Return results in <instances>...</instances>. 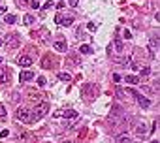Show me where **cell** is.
<instances>
[{
	"mask_svg": "<svg viewBox=\"0 0 160 143\" xmlns=\"http://www.w3.org/2000/svg\"><path fill=\"white\" fill-rule=\"evenodd\" d=\"M96 96H98V87H96L94 83H85V85L81 87V98H85V100H94Z\"/></svg>",
	"mask_w": 160,
	"mask_h": 143,
	"instance_id": "6da1fadb",
	"label": "cell"
},
{
	"mask_svg": "<svg viewBox=\"0 0 160 143\" xmlns=\"http://www.w3.org/2000/svg\"><path fill=\"white\" fill-rule=\"evenodd\" d=\"M15 117H17L19 122H25V124H29V122L34 121V115H32V111L25 109V107H19L17 113H15Z\"/></svg>",
	"mask_w": 160,
	"mask_h": 143,
	"instance_id": "7a4b0ae2",
	"label": "cell"
},
{
	"mask_svg": "<svg viewBox=\"0 0 160 143\" xmlns=\"http://www.w3.org/2000/svg\"><path fill=\"white\" fill-rule=\"evenodd\" d=\"M126 92H128V94H130V96H132V98H134V100H136V102H138V104H139V106H141V107H149V106H151V102H149V98H145V96H141V94H139V92H138V90H136V89H130V87H128V89H126Z\"/></svg>",
	"mask_w": 160,
	"mask_h": 143,
	"instance_id": "3957f363",
	"label": "cell"
},
{
	"mask_svg": "<svg viewBox=\"0 0 160 143\" xmlns=\"http://www.w3.org/2000/svg\"><path fill=\"white\" fill-rule=\"evenodd\" d=\"M47 111H49V102L42 100V102H38V104H36L34 111H32V115H34V119H40V117H43Z\"/></svg>",
	"mask_w": 160,
	"mask_h": 143,
	"instance_id": "277c9868",
	"label": "cell"
},
{
	"mask_svg": "<svg viewBox=\"0 0 160 143\" xmlns=\"http://www.w3.org/2000/svg\"><path fill=\"white\" fill-rule=\"evenodd\" d=\"M6 43L10 49H15V47H19V43H21V36L19 34H8L6 36Z\"/></svg>",
	"mask_w": 160,
	"mask_h": 143,
	"instance_id": "5b68a950",
	"label": "cell"
},
{
	"mask_svg": "<svg viewBox=\"0 0 160 143\" xmlns=\"http://www.w3.org/2000/svg\"><path fill=\"white\" fill-rule=\"evenodd\" d=\"M125 117V109H122V106L115 104L113 107H111V113H109V121H115V119H121Z\"/></svg>",
	"mask_w": 160,
	"mask_h": 143,
	"instance_id": "8992f818",
	"label": "cell"
},
{
	"mask_svg": "<svg viewBox=\"0 0 160 143\" xmlns=\"http://www.w3.org/2000/svg\"><path fill=\"white\" fill-rule=\"evenodd\" d=\"M134 136L138 137V140H143V137H147V128L143 122H138V124L134 126Z\"/></svg>",
	"mask_w": 160,
	"mask_h": 143,
	"instance_id": "52a82bcc",
	"label": "cell"
},
{
	"mask_svg": "<svg viewBox=\"0 0 160 143\" xmlns=\"http://www.w3.org/2000/svg\"><path fill=\"white\" fill-rule=\"evenodd\" d=\"M66 66H70V68L81 66V57H77V55H70V57H66Z\"/></svg>",
	"mask_w": 160,
	"mask_h": 143,
	"instance_id": "ba28073f",
	"label": "cell"
},
{
	"mask_svg": "<svg viewBox=\"0 0 160 143\" xmlns=\"http://www.w3.org/2000/svg\"><path fill=\"white\" fill-rule=\"evenodd\" d=\"M19 141L21 143H36V137L30 132H19Z\"/></svg>",
	"mask_w": 160,
	"mask_h": 143,
	"instance_id": "9c48e42d",
	"label": "cell"
},
{
	"mask_svg": "<svg viewBox=\"0 0 160 143\" xmlns=\"http://www.w3.org/2000/svg\"><path fill=\"white\" fill-rule=\"evenodd\" d=\"M154 51H158V36L151 38L149 42V58H154Z\"/></svg>",
	"mask_w": 160,
	"mask_h": 143,
	"instance_id": "30bf717a",
	"label": "cell"
},
{
	"mask_svg": "<svg viewBox=\"0 0 160 143\" xmlns=\"http://www.w3.org/2000/svg\"><path fill=\"white\" fill-rule=\"evenodd\" d=\"M113 51L117 55H122V51H125V42H122L121 38H115L113 40Z\"/></svg>",
	"mask_w": 160,
	"mask_h": 143,
	"instance_id": "8fae6325",
	"label": "cell"
},
{
	"mask_svg": "<svg viewBox=\"0 0 160 143\" xmlns=\"http://www.w3.org/2000/svg\"><path fill=\"white\" fill-rule=\"evenodd\" d=\"M19 66H23V68H29V66H32V57H29V55H25V57H19Z\"/></svg>",
	"mask_w": 160,
	"mask_h": 143,
	"instance_id": "7c38bea8",
	"label": "cell"
},
{
	"mask_svg": "<svg viewBox=\"0 0 160 143\" xmlns=\"http://www.w3.org/2000/svg\"><path fill=\"white\" fill-rule=\"evenodd\" d=\"M29 98H30V100H34V104H38V102L43 100V98L40 96V92H38V90H34V89H29Z\"/></svg>",
	"mask_w": 160,
	"mask_h": 143,
	"instance_id": "4fadbf2b",
	"label": "cell"
},
{
	"mask_svg": "<svg viewBox=\"0 0 160 143\" xmlns=\"http://www.w3.org/2000/svg\"><path fill=\"white\" fill-rule=\"evenodd\" d=\"M0 83H10V70L0 68Z\"/></svg>",
	"mask_w": 160,
	"mask_h": 143,
	"instance_id": "5bb4252c",
	"label": "cell"
},
{
	"mask_svg": "<svg viewBox=\"0 0 160 143\" xmlns=\"http://www.w3.org/2000/svg\"><path fill=\"white\" fill-rule=\"evenodd\" d=\"M53 45H55V49H57V51H61V53H66V49H68V43H66V42H62V40L55 42Z\"/></svg>",
	"mask_w": 160,
	"mask_h": 143,
	"instance_id": "9a60e30c",
	"label": "cell"
},
{
	"mask_svg": "<svg viewBox=\"0 0 160 143\" xmlns=\"http://www.w3.org/2000/svg\"><path fill=\"white\" fill-rule=\"evenodd\" d=\"M32 77H34V72H21V74H19V79H21V81H30Z\"/></svg>",
	"mask_w": 160,
	"mask_h": 143,
	"instance_id": "2e32d148",
	"label": "cell"
},
{
	"mask_svg": "<svg viewBox=\"0 0 160 143\" xmlns=\"http://www.w3.org/2000/svg\"><path fill=\"white\" fill-rule=\"evenodd\" d=\"M115 62H117V64H125V66H128L132 62V58L130 57H126V58H122L121 55H119V57H115Z\"/></svg>",
	"mask_w": 160,
	"mask_h": 143,
	"instance_id": "e0dca14e",
	"label": "cell"
},
{
	"mask_svg": "<svg viewBox=\"0 0 160 143\" xmlns=\"http://www.w3.org/2000/svg\"><path fill=\"white\" fill-rule=\"evenodd\" d=\"M15 21H17V17H15L13 13H8V15H4V23H8V25H13Z\"/></svg>",
	"mask_w": 160,
	"mask_h": 143,
	"instance_id": "ac0fdd59",
	"label": "cell"
},
{
	"mask_svg": "<svg viewBox=\"0 0 160 143\" xmlns=\"http://www.w3.org/2000/svg\"><path fill=\"white\" fill-rule=\"evenodd\" d=\"M57 23H62L64 26H70L72 23H74V17H66V19H61V17H57Z\"/></svg>",
	"mask_w": 160,
	"mask_h": 143,
	"instance_id": "d6986e66",
	"label": "cell"
},
{
	"mask_svg": "<svg viewBox=\"0 0 160 143\" xmlns=\"http://www.w3.org/2000/svg\"><path fill=\"white\" fill-rule=\"evenodd\" d=\"M77 121H79V115H74V117H70V119H68V122H66V128H72V126H74Z\"/></svg>",
	"mask_w": 160,
	"mask_h": 143,
	"instance_id": "ffe728a7",
	"label": "cell"
},
{
	"mask_svg": "<svg viewBox=\"0 0 160 143\" xmlns=\"http://www.w3.org/2000/svg\"><path fill=\"white\" fill-rule=\"evenodd\" d=\"M79 51H81L83 55H93V47H90V45H87V43L79 47Z\"/></svg>",
	"mask_w": 160,
	"mask_h": 143,
	"instance_id": "44dd1931",
	"label": "cell"
},
{
	"mask_svg": "<svg viewBox=\"0 0 160 143\" xmlns=\"http://www.w3.org/2000/svg\"><path fill=\"white\" fill-rule=\"evenodd\" d=\"M34 21H36V19H34V17H32V15H30V13H26V15H25V17H23V23H25V25H26V26H29V25H34Z\"/></svg>",
	"mask_w": 160,
	"mask_h": 143,
	"instance_id": "7402d4cb",
	"label": "cell"
},
{
	"mask_svg": "<svg viewBox=\"0 0 160 143\" xmlns=\"http://www.w3.org/2000/svg\"><path fill=\"white\" fill-rule=\"evenodd\" d=\"M58 79H61V81H64V83H70V81H72V75H70V74H64V72H61V74H58Z\"/></svg>",
	"mask_w": 160,
	"mask_h": 143,
	"instance_id": "603a6c76",
	"label": "cell"
},
{
	"mask_svg": "<svg viewBox=\"0 0 160 143\" xmlns=\"http://www.w3.org/2000/svg\"><path fill=\"white\" fill-rule=\"evenodd\" d=\"M126 83H130V85H138L139 77H136V75H126Z\"/></svg>",
	"mask_w": 160,
	"mask_h": 143,
	"instance_id": "cb8c5ba5",
	"label": "cell"
},
{
	"mask_svg": "<svg viewBox=\"0 0 160 143\" xmlns=\"http://www.w3.org/2000/svg\"><path fill=\"white\" fill-rule=\"evenodd\" d=\"M38 36L43 40V42H49V32H47L45 28H42V30H40V32H38Z\"/></svg>",
	"mask_w": 160,
	"mask_h": 143,
	"instance_id": "d4e9b609",
	"label": "cell"
},
{
	"mask_svg": "<svg viewBox=\"0 0 160 143\" xmlns=\"http://www.w3.org/2000/svg\"><path fill=\"white\" fill-rule=\"evenodd\" d=\"M115 96H117L119 100H122V98L126 96V92H125V90L121 89V87H117V89H115Z\"/></svg>",
	"mask_w": 160,
	"mask_h": 143,
	"instance_id": "484cf974",
	"label": "cell"
},
{
	"mask_svg": "<svg viewBox=\"0 0 160 143\" xmlns=\"http://www.w3.org/2000/svg\"><path fill=\"white\" fill-rule=\"evenodd\" d=\"M117 143H132V140L126 136V134H122V136H119V137H117Z\"/></svg>",
	"mask_w": 160,
	"mask_h": 143,
	"instance_id": "4316f807",
	"label": "cell"
},
{
	"mask_svg": "<svg viewBox=\"0 0 160 143\" xmlns=\"http://www.w3.org/2000/svg\"><path fill=\"white\" fill-rule=\"evenodd\" d=\"M8 117V111H6V106L0 104V121H4V119Z\"/></svg>",
	"mask_w": 160,
	"mask_h": 143,
	"instance_id": "83f0119b",
	"label": "cell"
},
{
	"mask_svg": "<svg viewBox=\"0 0 160 143\" xmlns=\"http://www.w3.org/2000/svg\"><path fill=\"white\" fill-rule=\"evenodd\" d=\"M139 74H141L143 77H145V75H149V74H151V68H149V66H143V68H141V72H139Z\"/></svg>",
	"mask_w": 160,
	"mask_h": 143,
	"instance_id": "f1b7e54d",
	"label": "cell"
},
{
	"mask_svg": "<svg viewBox=\"0 0 160 143\" xmlns=\"http://www.w3.org/2000/svg\"><path fill=\"white\" fill-rule=\"evenodd\" d=\"M64 113H66V109H58V111H55V115H53V117H55V119H61Z\"/></svg>",
	"mask_w": 160,
	"mask_h": 143,
	"instance_id": "f546056e",
	"label": "cell"
},
{
	"mask_svg": "<svg viewBox=\"0 0 160 143\" xmlns=\"http://www.w3.org/2000/svg\"><path fill=\"white\" fill-rule=\"evenodd\" d=\"M42 64H43V68H49V66L53 64V62H49V58L45 57V58H43V60H42Z\"/></svg>",
	"mask_w": 160,
	"mask_h": 143,
	"instance_id": "4dcf8cb0",
	"label": "cell"
},
{
	"mask_svg": "<svg viewBox=\"0 0 160 143\" xmlns=\"http://www.w3.org/2000/svg\"><path fill=\"white\" fill-rule=\"evenodd\" d=\"M87 28H89L90 32H94V30H96V25H94V23H89V25H87Z\"/></svg>",
	"mask_w": 160,
	"mask_h": 143,
	"instance_id": "1f68e13d",
	"label": "cell"
},
{
	"mask_svg": "<svg viewBox=\"0 0 160 143\" xmlns=\"http://www.w3.org/2000/svg\"><path fill=\"white\" fill-rule=\"evenodd\" d=\"M51 6H53V0H49V2H45V4H43V10H49Z\"/></svg>",
	"mask_w": 160,
	"mask_h": 143,
	"instance_id": "d6a6232c",
	"label": "cell"
},
{
	"mask_svg": "<svg viewBox=\"0 0 160 143\" xmlns=\"http://www.w3.org/2000/svg\"><path fill=\"white\" fill-rule=\"evenodd\" d=\"M38 85H40V87L45 85V77H38Z\"/></svg>",
	"mask_w": 160,
	"mask_h": 143,
	"instance_id": "836d02e7",
	"label": "cell"
},
{
	"mask_svg": "<svg viewBox=\"0 0 160 143\" xmlns=\"http://www.w3.org/2000/svg\"><path fill=\"white\" fill-rule=\"evenodd\" d=\"M32 8H34V10H38V8H40V2H38V0H32Z\"/></svg>",
	"mask_w": 160,
	"mask_h": 143,
	"instance_id": "e575fe53",
	"label": "cell"
},
{
	"mask_svg": "<svg viewBox=\"0 0 160 143\" xmlns=\"http://www.w3.org/2000/svg\"><path fill=\"white\" fill-rule=\"evenodd\" d=\"M113 81L119 83V81H121V75H119V74H113Z\"/></svg>",
	"mask_w": 160,
	"mask_h": 143,
	"instance_id": "d590c367",
	"label": "cell"
},
{
	"mask_svg": "<svg viewBox=\"0 0 160 143\" xmlns=\"http://www.w3.org/2000/svg\"><path fill=\"white\" fill-rule=\"evenodd\" d=\"M8 134H10L8 130H2V132H0V137H8Z\"/></svg>",
	"mask_w": 160,
	"mask_h": 143,
	"instance_id": "8d00e7d4",
	"label": "cell"
},
{
	"mask_svg": "<svg viewBox=\"0 0 160 143\" xmlns=\"http://www.w3.org/2000/svg\"><path fill=\"white\" fill-rule=\"evenodd\" d=\"M77 2H79V0H70V6L75 8V6H77Z\"/></svg>",
	"mask_w": 160,
	"mask_h": 143,
	"instance_id": "74e56055",
	"label": "cell"
},
{
	"mask_svg": "<svg viewBox=\"0 0 160 143\" xmlns=\"http://www.w3.org/2000/svg\"><path fill=\"white\" fill-rule=\"evenodd\" d=\"M4 11H6V8H4V6H0V15H4Z\"/></svg>",
	"mask_w": 160,
	"mask_h": 143,
	"instance_id": "f35d334b",
	"label": "cell"
},
{
	"mask_svg": "<svg viewBox=\"0 0 160 143\" xmlns=\"http://www.w3.org/2000/svg\"><path fill=\"white\" fill-rule=\"evenodd\" d=\"M151 143H158V140H153V141H151Z\"/></svg>",
	"mask_w": 160,
	"mask_h": 143,
	"instance_id": "ab89813d",
	"label": "cell"
},
{
	"mask_svg": "<svg viewBox=\"0 0 160 143\" xmlns=\"http://www.w3.org/2000/svg\"><path fill=\"white\" fill-rule=\"evenodd\" d=\"M2 60H4V58H2V57H0V64H2Z\"/></svg>",
	"mask_w": 160,
	"mask_h": 143,
	"instance_id": "60d3db41",
	"label": "cell"
},
{
	"mask_svg": "<svg viewBox=\"0 0 160 143\" xmlns=\"http://www.w3.org/2000/svg\"><path fill=\"white\" fill-rule=\"evenodd\" d=\"M0 47H2V40H0Z\"/></svg>",
	"mask_w": 160,
	"mask_h": 143,
	"instance_id": "b9f144b4",
	"label": "cell"
},
{
	"mask_svg": "<svg viewBox=\"0 0 160 143\" xmlns=\"http://www.w3.org/2000/svg\"><path fill=\"white\" fill-rule=\"evenodd\" d=\"M62 2H64V0H61V2H58V4H62Z\"/></svg>",
	"mask_w": 160,
	"mask_h": 143,
	"instance_id": "7bdbcfd3",
	"label": "cell"
},
{
	"mask_svg": "<svg viewBox=\"0 0 160 143\" xmlns=\"http://www.w3.org/2000/svg\"><path fill=\"white\" fill-rule=\"evenodd\" d=\"M62 143H70V141H62Z\"/></svg>",
	"mask_w": 160,
	"mask_h": 143,
	"instance_id": "ee69618b",
	"label": "cell"
}]
</instances>
